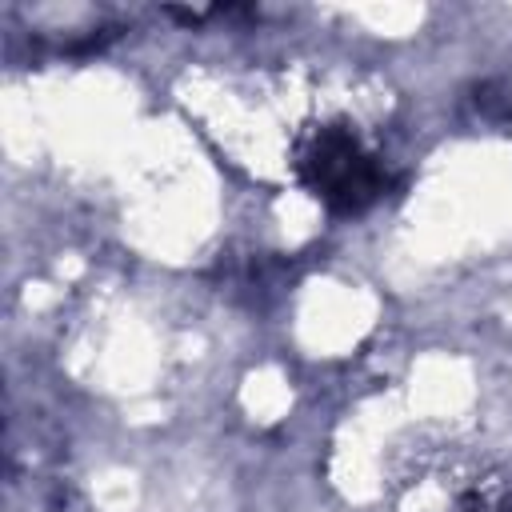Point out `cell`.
<instances>
[{"instance_id": "1", "label": "cell", "mask_w": 512, "mask_h": 512, "mask_svg": "<svg viewBox=\"0 0 512 512\" xmlns=\"http://www.w3.org/2000/svg\"><path fill=\"white\" fill-rule=\"evenodd\" d=\"M292 168H296L300 184L324 208H332L340 216H356V212L372 208L388 184L380 156L344 124L308 128L296 140Z\"/></svg>"}, {"instance_id": "2", "label": "cell", "mask_w": 512, "mask_h": 512, "mask_svg": "<svg viewBox=\"0 0 512 512\" xmlns=\"http://www.w3.org/2000/svg\"><path fill=\"white\" fill-rule=\"evenodd\" d=\"M476 512H484V508H476Z\"/></svg>"}]
</instances>
